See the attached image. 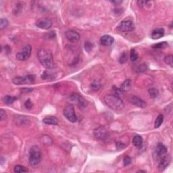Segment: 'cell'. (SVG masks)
Returning a JSON list of instances; mask_svg holds the SVG:
<instances>
[{
	"mask_svg": "<svg viewBox=\"0 0 173 173\" xmlns=\"http://www.w3.org/2000/svg\"><path fill=\"white\" fill-rule=\"evenodd\" d=\"M16 100H17V97L10 96V95H6L3 98V101L7 105L12 104Z\"/></svg>",
	"mask_w": 173,
	"mask_h": 173,
	"instance_id": "ffe728a7",
	"label": "cell"
},
{
	"mask_svg": "<svg viewBox=\"0 0 173 173\" xmlns=\"http://www.w3.org/2000/svg\"><path fill=\"white\" fill-rule=\"evenodd\" d=\"M130 58L132 62H135L138 59V54L135 49H131V52H130Z\"/></svg>",
	"mask_w": 173,
	"mask_h": 173,
	"instance_id": "cb8c5ba5",
	"label": "cell"
},
{
	"mask_svg": "<svg viewBox=\"0 0 173 173\" xmlns=\"http://www.w3.org/2000/svg\"><path fill=\"white\" fill-rule=\"evenodd\" d=\"M164 62L166 64L169 65L170 66H173V57L172 55H168L164 58Z\"/></svg>",
	"mask_w": 173,
	"mask_h": 173,
	"instance_id": "83f0119b",
	"label": "cell"
},
{
	"mask_svg": "<svg viewBox=\"0 0 173 173\" xmlns=\"http://www.w3.org/2000/svg\"><path fill=\"white\" fill-rule=\"evenodd\" d=\"M127 54H126V53H123L119 58L120 64H125V63L127 62Z\"/></svg>",
	"mask_w": 173,
	"mask_h": 173,
	"instance_id": "f546056e",
	"label": "cell"
},
{
	"mask_svg": "<svg viewBox=\"0 0 173 173\" xmlns=\"http://www.w3.org/2000/svg\"><path fill=\"white\" fill-rule=\"evenodd\" d=\"M113 89H114V91L116 92V94H114V95H118V96H119V95L121 94L122 92H123V91H121V89L117 88V87H116L115 86L113 87Z\"/></svg>",
	"mask_w": 173,
	"mask_h": 173,
	"instance_id": "836d02e7",
	"label": "cell"
},
{
	"mask_svg": "<svg viewBox=\"0 0 173 173\" xmlns=\"http://www.w3.org/2000/svg\"><path fill=\"white\" fill-rule=\"evenodd\" d=\"M33 90V89H30V88H24L22 89L21 91H23V92L27 93V92H31V91Z\"/></svg>",
	"mask_w": 173,
	"mask_h": 173,
	"instance_id": "d590c367",
	"label": "cell"
},
{
	"mask_svg": "<svg viewBox=\"0 0 173 173\" xmlns=\"http://www.w3.org/2000/svg\"><path fill=\"white\" fill-rule=\"evenodd\" d=\"M129 101L132 104L141 108H144L147 105V103H146L145 101L137 96H131L129 98Z\"/></svg>",
	"mask_w": 173,
	"mask_h": 173,
	"instance_id": "4fadbf2b",
	"label": "cell"
},
{
	"mask_svg": "<svg viewBox=\"0 0 173 173\" xmlns=\"http://www.w3.org/2000/svg\"><path fill=\"white\" fill-rule=\"evenodd\" d=\"M167 46H168V43L166 41H164V42L158 43L153 45H152V48L154 49H162V48H166Z\"/></svg>",
	"mask_w": 173,
	"mask_h": 173,
	"instance_id": "484cf974",
	"label": "cell"
},
{
	"mask_svg": "<svg viewBox=\"0 0 173 173\" xmlns=\"http://www.w3.org/2000/svg\"><path fill=\"white\" fill-rule=\"evenodd\" d=\"M93 135H94V137L97 139L105 140L109 136V132L108 130L106 129V127L101 126V127H97L94 130Z\"/></svg>",
	"mask_w": 173,
	"mask_h": 173,
	"instance_id": "8992f818",
	"label": "cell"
},
{
	"mask_svg": "<svg viewBox=\"0 0 173 173\" xmlns=\"http://www.w3.org/2000/svg\"><path fill=\"white\" fill-rule=\"evenodd\" d=\"M101 83L99 82V81L95 80V81H93V82L91 83L90 87H91V89H92L93 91H99V89L101 88Z\"/></svg>",
	"mask_w": 173,
	"mask_h": 173,
	"instance_id": "44dd1931",
	"label": "cell"
},
{
	"mask_svg": "<svg viewBox=\"0 0 173 173\" xmlns=\"http://www.w3.org/2000/svg\"><path fill=\"white\" fill-rule=\"evenodd\" d=\"M32 105H33V104H32V101H30V99H27V100L25 101V103H24V107H25L26 109H28V110L31 109Z\"/></svg>",
	"mask_w": 173,
	"mask_h": 173,
	"instance_id": "1f68e13d",
	"label": "cell"
},
{
	"mask_svg": "<svg viewBox=\"0 0 173 173\" xmlns=\"http://www.w3.org/2000/svg\"><path fill=\"white\" fill-rule=\"evenodd\" d=\"M43 123L48 125H56L58 123V118L50 116L44 118L43 120Z\"/></svg>",
	"mask_w": 173,
	"mask_h": 173,
	"instance_id": "2e32d148",
	"label": "cell"
},
{
	"mask_svg": "<svg viewBox=\"0 0 173 173\" xmlns=\"http://www.w3.org/2000/svg\"><path fill=\"white\" fill-rule=\"evenodd\" d=\"M85 49H86L87 51H89V50H91V49H92V46H91L90 43H89V42H87L85 43Z\"/></svg>",
	"mask_w": 173,
	"mask_h": 173,
	"instance_id": "e575fe53",
	"label": "cell"
},
{
	"mask_svg": "<svg viewBox=\"0 0 173 173\" xmlns=\"http://www.w3.org/2000/svg\"><path fill=\"white\" fill-rule=\"evenodd\" d=\"M7 118V115H6V112L3 110H0V119H1V121H5Z\"/></svg>",
	"mask_w": 173,
	"mask_h": 173,
	"instance_id": "d6a6232c",
	"label": "cell"
},
{
	"mask_svg": "<svg viewBox=\"0 0 173 173\" xmlns=\"http://www.w3.org/2000/svg\"><path fill=\"white\" fill-rule=\"evenodd\" d=\"M32 48L31 46L29 45H27L23 48L21 52H18L16 55V58L18 60L20 61H24L28 60L30 58V55H31Z\"/></svg>",
	"mask_w": 173,
	"mask_h": 173,
	"instance_id": "52a82bcc",
	"label": "cell"
},
{
	"mask_svg": "<svg viewBox=\"0 0 173 173\" xmlns=\"http://www.w3.org/2000/svg\"><path fill=\"white\" fill-rule=\"evenodd\" d=\"M143 138H142L141 135H135L133 139V145L135 146V147H141V146L142 145V144H143Z\"/></svg>",
	"mask_w": 173,
	"mask_h": 173,
	"instance_id": "ac0fdd59",
	"label": "cell"
},
{
	"mask_svg": "<svg viewBox=\"0 0 173 173\" xmlns=\"http://www.w3.org/2000/svg\"><path fill=\"white\" fill-rule=\"evenodd\" d=\"M103 101L110 108L114 110H121L125 105L123 99L116 95H106L103 97Z\"/></svg>",
	"mask_w": 173,
	"mask_h": 173,
	"instance_id": "7a4b0ae2",
	"label": "cell"
},
{
	"mask_svg": "<svg viewBox=\"0 0 173 173\" xmlns=\"http://www.w3.org/2000/svg\"><path fill=\"white\" fill-rule=\"evenodd\" d=\"M114 39L110 35H103L100 39V43L102 45L104 46H110L114 43Z\"/></svg>",
	"mask_w": 173,
	"mask_h": 173,
	"instance_id": "5bb4252c",
	"label": "cell"
},
{
	"mask_svg": "<svg viewBox=\"0 0 173 173\" xmlns=\"http://www.w3.org/2000/svg\"><path fill=\"white\" fill-rule=\"evenodd\" d=\"M171 156L169 154L168 155H165L163 156V157L161 158L160 161L159 162V164H158V170L160 172L164 171V170L166 169V168L169 166V164L171 162Z\"/></svg>",
	"mask_w": 173,
	"mask_h": 173,
	"instance_id": "30bf717a",
	"label": "cell"
},
{
	"mask_svg": "<svg viewBox=\"0 0 173 173\" xmlns=\"http://www.w3.org/2000/svg\"><path fill=\"white\" fill-rule=\"evenodd\" d=\"M148 93H149L150 96L152 97V98H156L158 96V91L155 88H150L149 90H148Z\"/></svg>",
	"mask_w": 173,
	"mask_h": 173,
	"instance_id": "d4e9b609",
	"label": "cell"
},
{
	"mask_svg": "<svg viewBox=\"0 0 173 173\" xmlns=\"http://www.w3.org/2000/svg\"><path fill=\"white\" fill-rule=\"evenodd\" d=\"M147 65L145 64H139L135 68V72H145V71L147 70Z\"/></svg>",
	"mask_w": 173,
	"mask_h": 173,
	"instance_id": "4316f807",
	"label": "cell"
},
{
	"mask_svg": "<svg viewBox=\"0 0 173 173\" xmlns=\"http://www.w3.org/2000/svg\"><path fill=\"white\" fill-rule=\"evenodd\" d=\"M131 162H132L131 158L129 156H125V158H124V165H125V166H129V164H131Z\"/></svg>",
	"mask_w": 173,
	"mask_h": 173,
	"instance_id": "4dcf8cb0",
	"label": "cell"
},
{
	"mask_svg": "<svg viewBox=\"0 0 173 173\" xmlns=\"http://www.w3.org/2000/svg\"><path fill=\"white\" fill-rule=\"evenodd\" d=\"M35 81V77L32 74H28L22 77H16L12 80V83L16 85H31Z\"/></svg>",
	"mask_w": 173,
	"mask_h": 173,
	"instance_id": "277c9868",
	"label": "cell"
},
{
	"mask_svg": "<svg viewBox=\"0 0 173 173\" xmlns=\"http://www.w3.org/2000/svg\"><path fill=\"white\" fill-rule=\"evenodd\" d=\"M8 26V20L6 18H1L0 20V30H3Z\"/></svg>",
	"mask_w": 173,
	"mask_h": 173,
	"instance_id": "f1b7e54d",
	"label": "cell"
},
{
	"mask_svg": "<svg viewBox=\"0 0 173 173\" xmlns=\"http://www.w3.org/2000/svg\"><path fill=\"white\" fill-rule=\"evenodd\" d=\"M39 60L43 66L48 69H52L54 66L52 53L48 49H40L37 52Z\"/></svg>",
	"mask_w": 173,
	"mask_h": 173,
	"instance_id": "6da1fadb",
	"label": "cell"
},
{
	"mask_svg": "<svg viewBox=\"0 0 173 173\" xmlns=\"http://www.w3.org/2000/svg\"><path fill=\"white\" fill-rule=\"evenodd\" d=\"M63 114H64L65 118H66L68 121L71 122V123H76L77 122V117L76 116V114H75L74 106H73L72 105H67L64 108Z\"/></svg>",
	"mask_w": 173,
	"mask_h": 173,
	"instance_id": "5b68a950",
	"label": "cell"
},
{
	"mask_svg": "<svg viewBox=\"0 0 173 173\" xmlns=\"http://www.w3.org/2000/svg\"><path fill=\"white\" fill-rule=\"evenodd\" d=\"M135 29V26L131 20H123L117 26V30L121 32H130Z\"/></svg>",
	"mask_w": 173,
	"mask_h": 173,
	"instance_id": "ba28073f",
	"label": "cell"
},
{
	"mask_svg": "<svg viewBox=\"0 0 173 173\" xmlns=\"http://www.w3.org/2000/svg\"><path fill=\"white\" fill-rule=\"evenodd\" d=\"M164 29L162 28H157V29L154 30L152 32V38L153 39H160L162 37L164 36Z\"/></svg>",
	"mask_w": 173,
	"mask_h": 173,
	"instance_id": "e0dca14e",
	"label": "cell"
},
{
	"mask_svg": "<svg viewBox=\"0 0 173 173\" xmlns=\"http://www.w3.org/2000/svg\"><path fill=\"white\" fill-rule=\"evenodd\" d=\"M163 121H164V116L162 114H160L157 118H156L155 123H154V127H155L156 129V128L160 127L162 124V123H163Z\"/></svg>",
	"mask_w": 173,
	"mask_h": 173,
	"instance_id": "7402d4cb",
	"label": "cell"
},
{
	"mask_svg": "<svg viewBox=\"0 0 173 173\" xmlns=\"http://www.w3.org/2000/svg\"><path fill=\"white\" fill-rule=\"evenodd\" d=\"M41 151L37 145H33L29 150V158L28 161L30 166H35L40 163L41 160Z\"/></svg>",
	"mask_w": 173,
	"mask_h": 173,
	"instance_id": "3957f363",
	"label": "cell"
},
{
	"mask_svg": "<svg viewBox=\"0 0 173 173\" xmlns=\"http://www.w3.org/2000/svg\"><path fill=\"white\" fill-rule=\"evenodd\" d=\"M131 88V81L129 80V79H127L123 83V84L121 85V91L123 92H125V91H129Z\"/></svg>",
	"mask_w": 173,
	"mask_h": 173,
	"instance_id": "d6986e66",
	"label": "cell"
},
{
	"mask_svg": "<svg viewBox=\"0 0 173 173\" xmlns=\"http://www.w3.org/2000/svg\"><path fill=\"white\" fill-rule=\"evenodd\" d=\"M14 171L17 173H22V172H26L28 171V170L26 167L21 165H16L14 166Z\"/></svg>",
	"mask_w": 173,
	"mask_h": 173,
	"instance_id": "603a6c76",
	"label": "cell"
},
{
	"mask_svg": "<svg viewBox=\"0 0 173 173\" xmlns=\"http://www.w3.org/2000/svg\"><path fill=\"white\" fill-rule=\"evenodd\" d=\"M36 26L38 28H41V29L48 30L52 26V20L46 18H39L37 21L36 22Z\"/></svg>",
	"mask_w": 173,
	"mask_h": 173,
	"instance_id": "9c48e42d",
	"label": "cell"
},
{
	"mask_svg": "<svg viewBox=\"0 0 173 173\" xmlns=\"http://www.w3.org/2000/svg\"><path fill=\"white\" fill-rule=\"evenodd\" d=\"M168 151L167 147L165 145H164L162 143H159L156 146L155 153L156 156H163Z\"/></svg>",
	"mask_w": 173,
	"mask_h": 173,
	"instance_id": "9a60e30c",
	"label": "cell"
},
{
	"mask_svg": "<svg viewBox=\"0 0 173 173\" xmlns=\"http://www.w3.org/2000/svg\"><path fill=\"white\" fill-rule=\"evenodd\" d=\"M112 3H114V4H116V3H118V4H120L121 3H122V1H111Z\"/></svg>",
	"mask_w": 173,
	"mask_h": 173,
	"instance_id": "8d00e7d4",
	"label": "cell"
},
{
	"mask_svg": "<svg viewBox=\"0 0 173 173\" xmlns=\"http://www.w3.org/2000/svg\"><path fill=\"white\" fill-rule=\"evenodd\" d=\"M70 99H72L73 101L77 103V104L79 105L81 108H84L87 105V101H85V99L83 97L77 93H74L70 96Z\"/></svg>",
	"mask_w": 173,
	"mask_h": 173,
	"instance_id": "7c38bea8",
	"label": "cell"
},
{
	"mask_svg": "<svg viewBox=\"0 0 173 173\" xmlns=\"http://www.w3.org/2000/svg\"><path fill=\"white\" fill-rule=\"evenodd\" d=\"M65 37L70 42H77L80 39V34L72 30H69L65 32Z\"/></svg>",
	"mask_w": 173,
	"mask_h": 173,
	"instance_id": "8fae6325",
	"label": "cell"
}]
</instances>
